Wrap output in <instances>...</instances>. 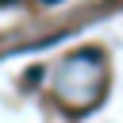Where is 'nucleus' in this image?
I'll list each match as a JSON object with an SVG mask.
<instances>
[{
    "mask_svg": "<svg viewBox=\"0 0 123 123\" xmlns=\"http://www.w3.org/2000/svg\"><path fill=\"white\" fill-rule=\"evenodd\" d=\"M42 4H58V0H42Z\"/></svg>",
    "mask_w": 123,
    "mask_h": 123,
    "instance_id": "obj_2",
    "label": "nucleus"
},
{
    "mask_svg": "<svg viewBox=\"0 0 123 123\" xmlns=\"http://www.w3.org/2000/svg\"><path fill=\"white\" fill-rule=\"evenodd\" d=\"M38 77H42V69H31V73L23 77V85H38Z\"/></svg>",
    "mask_w": 123,
    "mask_h": 123,
    "instance_id": "obj_1",
    "label": "nucleus"
}]
</instances>
